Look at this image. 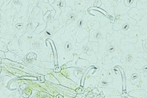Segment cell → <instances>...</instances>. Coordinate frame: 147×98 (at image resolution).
<instances>
[{"instance_id":"obj_1","label":"cell","mask_w":147,"mask_h":98,"mask_svg":"<svg viewBox=\"0 0 147 98\" xmlns=\"http://www.w3.org/2000/svg\"><path fill=\"white\" fill-rule=\"evenodd\" d=\"M124 3H125V5H127V6L129 7L130 5H132V4L135 3V1H134V0H125V1H124Z\"/></svg>"},{"instance_id":"obj_2","label":"cell","mask_w":147,"mask_h":98,"mask_svg":"<svg viewBox=\"0 0 147 98\" xmlns=\"http://www.w3.org/2000/svg\"><path fill=\"white\" fill-rule=\"evenodd\" d=\"M139 78V75H138V74H133V75H132V78H131V81H133V80H137V79H138Z\"/></svg>"},{"instance_id":"obj_3","label":"cell","mask_w":147,"mask_h":98,"mask_svg":"<svg viewBox=\"0 0 147 98\" xmlns=\"http://www.w3.org/2000/svg\"><path fill=\"white\" fill-rule=\"evenodd\" d=\"M143 47H144V50L147 52V40H145L143 42Z\"/></svg>"},{"instance_id":"obj_4","label":"cell","mask_w":147,"mask_h":98,"mask_svg":"<svg viewBox=\"0 0 147 98\" xmlns=\"http://www.w3.org/2000/svg\"><path fill=\"white\" fill-rule=\"evenodd\" d=\"M129 23H126L123 26V27H122V29L124 30H129Z\"/></svg>"},{"instance_id":"obj_5","label":"cell","mask_w":147,"mask_h":98,"mask_svg":"<svg viewBox=\"0 0 147 98\" xmlns=\"http://www.w3.org/2000/svg\"><path fill=\"white\" fill-rule=\"evenodd\" d=\"M65 50H69L71 49V44H69V43H66L65 44Z\"/></svg>"},{"instance_id":"obj_6","label":"cell","mask_w":147,"mask_h":98,"mask_svg":"<svg viewBox=\"0 0 147 98\" xmlns=\"http://www.w3.org/2000/svg\"><path fill=\"white\" fill-rule=\"evenodd\" d=\"M132 56H131V55H128V56H127V62H130L131 61H132Z\"/></svg>"},{"instance_id":"obj_7","label":"cell","mask_w":147,"mask_h":98,"mask_svg":"<svg viewBox=\"0 0 147 98\" xmlns=\"http://www.w3.org/2000/svg\"><path fill=\"white\" fill-rule=\"evenodd\" d=\"M143 71H145V72H147V65L144 66V67H143Z\"/></svg>"}]
</instances>
